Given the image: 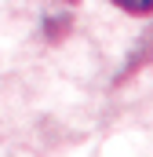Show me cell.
Here are the masks:
<instances>
[{
  "instance_id": "cell-1",
  "label": "cell",
  "mask_w": 153,
  "mask_h": 157,
  "mask_svg": "<svg viewBox=\"0 0 153 157\" xmlns=\"http://www.w3.org/2000/svg\"><path fill=\"white\" fill-rule=\"evenodd\" d=\"M128 15H153V0H110Z\"/></svg>"
}]
</instances>
